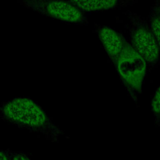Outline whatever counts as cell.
<instances>
[{
  "label": "cell",
  "instance_id": "3",
  "mask_svg": "<svg viewBox=\"0 0 160 160\" xmlns=\"http://www.w3.org/2000/svg\"><path fill=\"white\" fill-rule=\"evenodd\" d=\"M116 63L118 71L124 82L132 90L139 92L148 68L143 57L127 42Z\"/></svg>",
  "mask_w": 160,
  "mask_h": 160
},
{
  "label": "cell",
  "instance_id": "8",
  "mask_svg": "<svg viewBox=\"0 0 160 160\" xmlns=\"http://www.w3.org/2000/svg\"><path fill=\"white\" fill-rule=\"evenodd\" d=\"M151 110L154 117L155 124L160 126V86L154 94L151 102Z\"/></svg>",
  "mask_w": 160,
  "mask_h": 160
},
{
  "label": "cell",
  "instance_id": "7",
  "mask_svg": "<svg viewBox=\"0 0 160 160\" xmlns=\"http://www.w3.org/2000/svg\"><path fill=\"white\" fill-rule=\"evenodd\" d=\"M148 21L155 35L160 50V6L154 3L151 8Z\"/></svg>",
  "mask_w": 160,
  "mask_h": 160
},
{
  "label": "cell",
  "instance_id": "9",
  "mask_svg": "<svg viewBox=\"0 0 160 160\" xmlns=\"http://www.w3.org/2000/svg\"><path fill=\"white\" fill-rule=\"evenodd\" d=\"M12 160H29V159L21 154H15L12 156Z\"/></svg>",
  "mask_w": 160,
  "mask_h": 160
},
{
  "label": "cell",
  "instance_id": "5",
  "mask_svg": "<svg viewBox=\"0 0 160 160\" xmlns=\"http://www.w3.org/2000/svg\"><path fill=\"white\" fill-rule=\"evenodd\" d=\"M94 28L105 50L116 62L127 41L119 32L111 27L96 25Z\"/></svg>",
  "mask_w": 160,
  "mask_h": 160
},
{
  "label": "cell",
  "instance_id": "10",
  "mask_svg": "<svg viewBox=\"0 0 160 160\" xmlns=\"http://www.w3.org/2000/svg\"><path fill=\"white\" fill-rule=\"evenodd\" d=\"M1 160H8L5 154L3 153V152H1Z\"/></svg>",
  "mask_w": 160,
  "mask_h": 160
},
{
  "label": "cell",
  "instance_id": "4",
  "mask_svg": "<svg viewBox=\"0 0 160 160\" xmlns=\"http://www.w3.org/2000/svg\"><path fill=\"white\" fill-rule=\"evenodd\" d=\"M2 113L10 121L31 128L45 127L49 122L43 111L26 98H18L8 102L3 108Z\"/></svg>",
  "mask_w": 160,
  "mask_h": 160
},
{
  "label": "cell",
  "instance_id": "11",
  "mask_svg": "<svg viewBox=\"0 0 160 160\" xmlns=\"http://www.w3.org/2000/svg\"><path fill=\"white\" fill-rule=\"evenodd\" d=\"M153 2L160 6V0H153Z\"/></svg>",
  "mask_w": 160,
  "mask_h": 160
},
{
  "label": "cell",
  "instance_id": "2",
  "mask_svg": "<svg viewBox=\"0 0 160 160\" xmlns=\"http://www.w3.org/2000/svg\"><path fill=\"white\" fill-rule=\"evenodd\" d=\"M22 6L48 18L81 25L88 24L86 13L68 0H18Z\"/></svg>",
  "mask_w": 160,
  "mask_h": 160
},
{
  "label": "cell",
  "instance_id": "6",
  "mask_svg": "<svg viewBox=\"0 0 160 160\" xmlns=\"http://www.w3.org/2000/svg\"><path fill=\"white\" fill-rule=\"evenodd\" d=\"M85 13L116 10L131 6L136 0H68Z\"/></svg>",
  "mask_w": 160,
  "mask_h": 160
},
{
  "label": "cell",
  "instance_id": "1",
  "mask_svg": "<svg viewBox=\"0 0 160 160\" xmlns=\"http://www.w3.org/2000/svg\"><path fill=\"white\" fill-rule=\"evenodd\" d=\"M129 20V31L132 46L145 59L148 68L155 66L159 61V48L155 35L148 21L136 12H124Z\"/></svg>",
  "mask_w": 160,
  "mask_h": 160
}]
</instances>
